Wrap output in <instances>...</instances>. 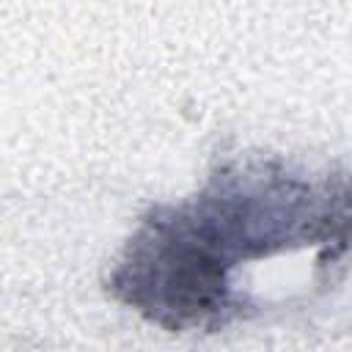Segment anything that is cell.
I'll list each match as a JSON object with an SVG mask.
<instances>
[{"instance_id":"1","label":"cell","mask_w":352,"mask_h":352,"mask_svg":"<svg viewBox=\"0 0 352 352\" xmlns=\"http://www.w3.org/2000/svg\"><path fill=\"white\" fill-rule=\"evenodd\" d=\"M352 248V176L308 182L275 162L223 168L176 204L151 209L110 272V292L165 330H217L242 316L231 272L248 261Z\"/></svg>"}]
</instances>
